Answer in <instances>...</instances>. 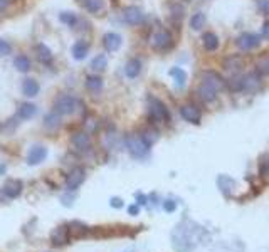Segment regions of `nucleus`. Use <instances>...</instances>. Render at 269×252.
<instances>
[{
    "label": "nucleus",
    "instance_id": "nucleus-10",
    "mask_svg": "<svg viewBox=\"0 0 269 252\" xmlns=\"http://www.w3.org/2000/svg\"><path fill=\"white\" fill-rule=\"evenodd\" d=\"M123 19L128 26H140V24L143 22V19H145V14H143V11L140 7L129 6V7H124Z\"/></svg>",
    "mask_w": 269,
    "mask_h": 252
},
{
    "label": "nucleus",
    "instance_id": "nucleus-23",
    "mask_svg": "<svg viewBox=\"0 0 269 252\" xmlns=\"http://www.w3.org/2000/svg\"><path fill=\"white\" fill-rule=\"evenodd\" d=\"M39 91H41V86L36 79H31V77H29V79H24V82H22V94L24 96L34 98V96L39 94Z\"/></svg>",
    "mask_w": 269,
    "mask_h": 252
},
{
    "label": "nucleus",
    "instance_id": "nucleus-31",
    "mask_svg": "<svg viewBox=\"0 0 269 252\" xmlns=\"http://www.w3.org/2000/svg\"><path fill=\"white\" fill-rule=\"evenodd\" d=\"M14 66H16V69L19 72H29V71H31V67H32L31 59H29L27 56H24V54L17 56L16 59H14Z\"/></svg>",
    "mask_w": 269,
    "mask_h": 252
},
{
    "label": "nucleus",
    "instance_id": "nucleus-29",
    "mask_svg": "<svg viewBox=\"0 0 269 252\" xmlns=\"http://www.w3.org/2000/svg\"><path fill=\"white\" fill-rule=\"evenodd\" d=\"M168 74L174 77L177 88H184V86L187 84V72L184 69H180V67H174V69H170Z\"/></svg>",
    "mask_w": 269,
    "mask_h": 252
},
{
    "label": "nucleus",
    "instance_id": "nucleus-42",
    "mask_svg": "<svg viewBox=\"0 0 269 252\" xmlns=\"http://www.w3.org/2000/svg\"><path fill=\"white\" fill-rule=\"evenodd\" d=\"M134 197H137V203H138L140 207H142V205H147V203H148V197L143 195V193H137Z\"/></svg>",
    "mask_w": 269,
    "mask_h": 252
},
{
    "label": "nucleus",
    "instance_id": "nucleus-46",
    "mask_svg": "<svg viewBox=\"0 0 269 252\" xmlns=\"http://www.w3.org/2000/svg\"><path fill=\"white\" fill-rule=\"evenodd\" d=\"M6 170H7V167H6V165H2V163H0V175H4V173H6Z\"/></svg>",
    "mask_w": 269,
    "mask_h": 252
},
{
    "label": "nucleus",
    "instance_id": "nucleus-38",
    "mask_svg": "<svg viewBox=\"0 0 269 252\" xmlns=\"http://www.w3.org/2000/svg\"><path fill=\"white\" fill-rule=\"evenodd\" d=\"M12 52V46L7 41L0 39V56H9Z\"/></svg>",
    "mask_w": 269,
    "mask_h": 252
},
{
    "label": "nucleus",
    "instance_id": "nucleus-4",
    "mask_svg": "<svg viewBox=\"0 0 269 252\" xmlns=\"http://www.w3.org/2000/svg\"><path fill=\"white\" fill-rule=\"evenodd\" d=\"M150 46H152V49H155L158 52H165L174 46V37H172V34L165 31V29H160V31H157L152 36Z\"/></svg>",
    "mask_w": 269,
    "mask_h": 252
},
{
    "label": "nucleus",
    "instance_id": "nucleus-44",
    "mask_svg": "<svg viewBox=\"0 0 269 252\" xmlns=\"http://www.w3.org/2000/svg\"><path fill=\"white\" fill-rule=\"evenodd\" d=\"M128 214L129 215H138V214H140V205H138V203H133V205H129L128 207Z\"/></svg>",
    "mask_w": 269,
    "mask_h": 252
},
{
    "label": "nucleus",
    "instance_id": "nucleus-34",
    "mask_svg": "<svg viewBox=\"0 0 269 252\" xmlns=\"http://www.w3.org/2000/svg\"><path fill=\"white\" fill-rule=\"evenodd\" d=\"M61 124V114H57L56 111H52V113H47L46 118H44V126L49 130H54L57 126Z\"/></svg>",
    "mask_w": 269,
    "mask_h": 252
},
{
    "label": "nucleus",
    "instance_id": "nucleus-13",
    "mask_svg": "<svg viewBox=\"0 0 269 252\" xmlns=\"http://www.w3.org/2000/svg\"><path fill=\"white\" fill-rule=\"evenodd\" d=\"M47 153L49 152H47L46 147H42V145H34L27 153V163L32 165V167H36V165L42 163L47 158Z\"/></svg>",
    "mask_w": 269,
    "mask_h": 252
},
{
    "label": "nucleus",
    "instance_id": "nucleus-32",
    "mask_svg": "<svg viewBox=\"0 0 269 252\" xmlns=\"http://www.w3.org/2000/svg\"><path fill=\"white\" fill-rule=\"evenodd\" d=\"M106 67H108V57L104 54H98L93 61H91V69L96 72H103Z\"/></svg>",
    "mask_w": 269,
    "mask_h": 252
},
{
    "label": "nucleus",
    "instance_id": "nucleus-33",
    "mask_svg": "<svg viewBox=\"0 0 269 252\" xmlns=\"http://www.w3.org/2000/svg\"><path fill=\"white\" fill-rule=\"evenodd\" d=\"M256 72L261 77L269 76V56H261L256 61Z\"/></svg>",
    "mask_w": 269,
    "mask_h": 252
},
{
    "label": "nucleus",
    "instance_id": "nucleus-19",
    "mask_svg": "<svg viewBox=\"0 0 269 252\" xmlns=\"http://www.w3.org/2000/svg\"><path fill=\"white\" fill-rule=\"evenodd\" d=\"M217 187H219V190L222 192L224 197L230 198L232 197L234 188H235V182H234V178H230L229 175H219L217 177Z\"/></svg>",
    "mask_w": 269,
    "mask_h": 252
},
{
    "label": "nucleus",
    "instance_id": "nucleus-14",
    "mask_svg": "<svg viewBox=\"0 0 269 252\" xmlns=\"http://www.w3.org/2000/svg\"><path fill=\"white\" fill-rule=\"evenodd\" d=\"M180 116L187 121V123H190V124H199L200 123V118H202L200 109L197 108L195 104H184V106H180Z\"/></svg>",
    "mask_w": 269,
    "mask_h": 252
},
{
    "label": "nucleus",
    "instance_id": "nucleus-9",
    "mask_svg": "<svg viewBox=\"0 0 269 252\" xmlns=\"http://www.w3.org/2000/svg\"><path fill=\"white\" fill-rule=\"evenodd\" d=\"M71 145L74 147L76 152L88 153L91 150V137L86 132H76L73 137H71Z\"/></svg>",
    "mask_w": 269,
    "mask_h": 252
},
{
    "label": "nucleus",
    "instance_id": "nucleus-39",
    "mask_svg": "<svg viewBox=\"0 0 269 252\" xmlns=\"http://www.w3.org/2000/svg\"><path fill=\"white\" fill-rule=\"evenodd\" d=\"M256 6L261 14H267L269 12V0H256Z\"/></svg>",
    "mask_w": 269,
    "mask_h": 252
},
{
    "label": "nucleus",
    "instance_id": "nucleus-18",
    "mask_svg": "<svg viewBox=\"0 0 269 252\" xmlns=\"http://www.w3.org/2000/svg\"><path fill=\"white\" fill-rule=\"evenodd\" d=\"M69 234H71V239H83L84 235H88L91 229L84 222H79V220H73L69 222Z\"/></svg>",
    "mask_w": 269,
    "mask_h": 252
},
{
    "label": "nucleus",
    "instance_id": "nucleus-22",
    "mask_svg": "<svg viewBox=\"0 0 269 252\" xmlns=\"http://www.w3.org/2000/svg\"><path fill=\"white\" fill-rule=\"evenodd\" d=\"M142 72V62L140 59H137V57H131V59H128V62L124 64V74L129 79H134V77H138V74Z\"/></svg>",
    "mask_w": 269,
    "mask_h": 252
},
{
    "label": "nucleus",
    "instance_id": "nucleus-7",
    "mask_svg": "<svg viewBox=\"0 0 269 252\" xmlns=\"http://www.w3.org/2000/svg\"><path fill=\"white\" fill-rule=\"evenodd\" d=\"M262 88V77L257 74L256 71L249 72V74L244 76V86H242V93L246 94H256Z\"/></svg>",
    "mask_w": 269,
    "mask_h": 252
},
{
    "label": "nucleus",
    "instance_id": "nucleus-5",
    "mask_svg": "<svg viewBox=\"0 0 269 252\" xmlns=\"http://www.w3.org/2000/svg\"><path fill=\"white\" fill-rule=\"evenodd\" d=\"M262 42V37L257 36V34H252V32H242L241 36L235 39V44H237L239 49L242 51H254L261 46Z\"/></svg>",
    "mask_w": 269,
    "mask_h": 252
},
{
    "label": "nucleus",
    "instance_id": "nucleus-24",
    "mask_svg": "<svg viewBox=\"0 0 269 252\" xmlns=\"http://www.w3.org/2000/svg\"><path fill=\"white\" fill-rule=\"evenodd\" d=\"M242 86H244V76L242 74H234L230 76L229 79H225V88L232 93H242Z\"/></svg>",
    "mask_w": 269,
    "mask_h": 252
},
{
    "label": "nucleus",
    "instance_id": "nucleus-25",
    "mask_svg": "<svg viewBox=\"0 0 269 252\" xmlns=\"http://www.w3.org/2000/svg\"><path fill=\"white\" fill-rule=\"evenodd\" d=\"M86 89L89 91V93H94L98 94L101 89H103V79L98 76V74H91L86 77V82H84Z\"/></svg>",
    "mask_w": 269,
    "mask_h": 252
},
{
    "label": "nucleus",
    "instance_id": "nucleus-20",
    "mask_svg": "<svg viewBox=\"0 0 269 252\" xmlns=\"http://www.w3.org/2000/svg\"><path fill=\"white\" fill-rule=\"evenodd\" d=\"M219 37L215 36L214 32H205L202 34V46H204V49L207 52H214L219 49Z\"/></svg>",
    "mask_w": 269,
    "mask_h": 252
},
{
    "label": "nucleus",
    "instance_id": "nucleus-8",
    "mask_svg": "<svg viewBox=\"0 0 269 252\" xmlns=\"http://www.w3.org/2000/svg\"><path fill=\"white\" fill-rule=\"evenodd\" d=\"M71 242L69 225H57L51 232V244L54 247H64Z\"/></svg>",
    "mask_w": 269,
    "mask_h": 252
},
{
    "label": "nucleus",
    "instance_id": "nucleus-15",
    "mask_svg": "<svg viewBox=\"0 0 269 252\" xmlns=\"http://www.w3.org/2000/svg\"><path fill=\"white\" fill-rule=\"evenodd\" d=\"M24 190V183L17 178H9V180L4 183L2 192L7 198H17L21 197V193Z\"/></svg>",
    "mask_w": 269,
    "mask_h": 252
},
{
    "label": "nucleus",
    "instance_id": "nucleus-16",
    "mask_svg": "<svg viewBox=\"0 0 269 252\" xmlns=\"http://www.w3.org/2000/svg\"><path fill=\"white\" fill-rule=\"evenodd\" d=\"M123 44V39L116 32H108L103 36V46L108 52H116Z\"/></svg>",
    "mask_w": 269,
    "mask_h": 252
},
{
    "label": "nucleus",
    "instance_id": "nucleus-35",
    "mask_svg": "<svg viewBox=\"0 0 269 252\" xmlns=\"http://www.w3.org/2000/svg\"><path fill=\"white\" fill-rule=\"evenodd\" d=\"M142 137L147 140L148 145H153L158 140V130L153 128V126H148V128H145L142 132Z\"/></svg>",
    "mask_w": 269,
    "mask_h": 252
},
{
    "label": "nucleus",
    "instance_id": "nucleus-1",
    "mask_svg": "<svg viewBox=\"0 0 269 252\" xmlns=\"http://www.w3.org/2000/svg\"><path fill=\"white\" fill-rule=\"evenodd\" d=\"M124 145H126L128 153L131 155L133 158H145L150 153L152 145L147 143V140L142 137V133H129L124 138Z\"/></svg>",
    "mask_w": 269,
    "mask_h": 252
},
{
    "label": "nucleus",
    "instance_id": "nucleus-11",
    "mask_svg": "<svg viewBox=\"0 0 269 252\" xmlns=\"http://www.w3.org/2000/svg\"><path fill=\"white\" fill-rule=\"evenodd\" d=\"M244 66H246V62H244V57L241 54H230L227 57H224L222 61V67L225 71H230V72H241L244 69Z\"/></svg>",
    "mask_w": 269,
    "mask_h": 252
},
{
    "label": "nucleus",
    "instance_id": "nucleus-21",
    "mask_svg": "<svg viewBox=\"0 0 269 252\" xmlns=\"http://www.w3.org/2000/svg\"><path fill=\"white\" fill-rule=\"evenodd\" d=\"M34 52H36L37 59H39L42 64H51L52 59H54V56H52V51L47 47L46 44H36V47H34Z\"/></svg>",
    "mask_w": 269,
    "mask_h": 252
},
{
    "label": "nucleus",
    "instance_id": "nucleus-27",
    "mask_svg": "<svg viewBox=\"0 0 269 252\" xmlns=\"http://www.w3.org/2000/svg\"><path fill=\"white\" fill-rule=\"evenodd\" d=\"M17 114L21 119H31L37 114V106L32 103H22L21 108L17 111Z\"/></svg>",
    "mask_w": 269,
    "mask_h": 252
},
{
    "label": "nucleus",
    "instance_id": "nucleus-2",
    "mask_svg": "<svg viewBox=\"0 0 269 252\" xmlns=\"http://www.w3.org/2000/svg\"><path fill=\"white\" fill-rule=\"evenodd\" d=\"M148 118L153 124H162L170 121V111L155 96H148Z\"/></svg>",
    "mask_w": 269,
    "mask_h": 252
},
{
    "label": "nucleus",
    "instance_id": "nucleus-6",
    "mask_svg": "<svg viewBox=\"0 0 269 252\" xmlns=\"http://www.w3.org/2000/svg\"><path fill=\"white\" fill-rule=\"evenodd\" d=\"M86 180V170L83 167H76L73 168L66 177V188L69 192H76L78 188L83 185Z\"/></svg>",
    "mask_w": 269,
    "mask_h": 252
},
{
    "label": "nucleus",
    "instance_id": "nucleus-3",
    "mask_svg": "<svg viewBox=\"0 0 269 252\" xmlns=\"http://www.w3.org/2000/svg\"><path fill=\"white\" fill-rule=\"evenodd\" d=\"M79 101L74 98V96L69 94H62L59 98H56L54 101V111L61 116H67V114H74L78 111Z\"/></svg>",
    "mask_w": 269,
    "mask_h": 252
},
{
    "label": "nucleus",
    "instance_id": "nucleus-26",
    "mask_svg": "<svg viewBox=\"0 0 269 252\" xmlns=\"http://www.w3.org/2000/svg\"><path fill=\"white\" fill-rule=\"evenodd\" d=\"M88 51H89V44L86 41H78L76 44L73 46V57L76 61H83L86 56H88Z\"/></svg>",
    "mask_w": 269,
    "mask_h": 252
},
{
    "label": "nucleus",
    "instance_id": "nucleus-40",
    "mask_svg": "<svg viewBox=\"0 0 269 252\" xmlns=\"http://www.w3.org/2000/svg\"><path fill=\"white\" fill-rule=\"evenodd\" d=\"M163 208H165V212H174L177 208V203L174 200H165L163 202Z\"/></svg>",
    "mask_w": 269,
    "mask_h": 252
},
{
    "label": "nucleus",
    "instance_id": "nucleus-30",
    "mask_svg": "<svg viewBox=\"0 0 269 252\" xmlns=\"http://www.w3.org/2000/svg\"><path fill=\"white\" fill-rule=\"evenodd\" d=\"M259 177L269 182V153H264L259 158Z\"/></svg>",
    "mask_w": 269,
    "mask_h": 252
},
{
    "label": "nucleus",
    "instance_id": "nucleus-36",
    "mask_svg": "<svg viewBox=\"0 0 269 252\" xmlns=\"http://www.w3.org/2000/svg\"><path fill=\"white\" fill-rule=\"evenodd\" d=\"M184 16H185V9L179 6V4H174V6L170 7V19H174L177 24L184 19Z\"/></svg>",
    "mask_w": 269,
    "mask_h": 252
},
{
    "label": "nucleus",
    "instance_id": "nucleus-28",
    "mask_svg": "<svg viewBox=\"0 0 269 252\" xmlns=\"http://www.w3.org/2000/svg\"><path fill=\"white\" fill-rule=\"evenodd\" d=\"M207 24V17L204 12H197L190 17V29L192 31H202Z\"/></svg>",
    "mask_w": 269,
    "mask_h": 252
},
{
    "label": "nucleus",
    "instance_id": "nucleus-37",
    "mask_svg": "<svg viewBox=\"0 0 269 252\" xmlns=\"http://www.w3.org/2000/svg\"><path fill=\"white\" fill-rule=\"evenodd\" d=\"M59 21L62 24H66V26L74 27L76 22H78V16H76L74 12H62L61 16H59Z\"/></svg>",
    "mask_w": 269,
    "mask_h": 252
},
{
    "label": "nucleus",
    "instance_id": "nucleus-43",
    "mask_svg": "<svg viewBox=\"0 0 269 252\" xmlns=\"http://www.w3.org/2000/svg\"><path fill=\"white\" fill-rule=\"evenodd\" d=\"M109 205H111L113 208H121L123 207V200L118 197H113L111 200H109Z\"/></svg>",
    "mask_w": 269,
    "mask_h": 252
},
{
    "label": "nucleus",
    "instance_id": "nucleus-17",
    "mask_svg": "<svg viewBox=\"0 0 269 252\" xmlns=\"http://www.w3.org/2000/svg\"><path fill=\"white\" fill-rule=\"evenodd\" d=\"M197 96H199L200 101L204 103H214L217 99V91H215L212 86H209L207 82H200V86L197 88Z\"/></svg>",
    "mask_w": 269,
    "mask_h": 252
},
{
    "label": "nucleus",
    "instance_id": "nucleus-12",
    "mask_svg": "<svg viewBox=\"0 0 269 252\" xmlns=\"http://www.w3.org/2000/svg\"><path fill=\"white\" fill-rule=\"evenodd\" d=\"M202 82H207V84L212 86L217 93L225 88V79L215 71H204L202 72Z\"/></svg>",
    "mask_w": 269,
    "mask_h": 252
},
{
    "label": "nucleus",
    "instance_id": "nucleus-45",
    "mask_svg": "<svg viewBox=\"0 0 269 252\" xmlns=\"http://www.w3.org/2000/svg\"><path fill=\"white\" fill-rule=\"evenodd\" d=\"M9 4H11V0H0V12L6 11V9L9 7Z\"/></svg>",
    "mask_w": 269,
    "mask_h": 252
},
{
    "label": "nucleus",
    "instance_id": "nucleus-41",
    "mask_svg": "<svg viewBox=\"0 0 269 252\" xmlns=\"http://www.w3.org/2000/svg\"><path fill=\"white\" fill-rule=\"evenodd\" d=\"M261 37L269 39V21H264V24L261 26Z\"/></svg>",
    "mask_w": 269,
    "mask_h": 252
}]
</instances>
